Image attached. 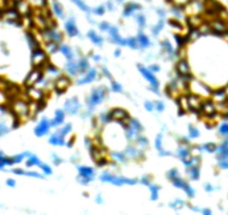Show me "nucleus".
<instances>
[{"mask_svg": "<svg viewBox=\"0 0 228 215\" xmlns=\"http://www.w3.org/2000/svg\"><path fill=\"white\" fill-rule=\"evenodd\" d=\"M106 93H107V89H106L105 86H101V87H95V89H93L91 95L86 99V103H87V106H88V110L92 111V110L94 109V106L100 104V103L105 99Z\"/></svg>", "mask_w": 228, "mask_h": 215, "instance_id": "nucleus-1", "label": "nucleus"}, {"mask_svg": "<svg viewBox=\"0 0 228 215\" xmlns=\"http://www.w3.org/2000/svg\"><path fill=\"white\" fill-rule=\"evenodd\" d=\"M101 180L106 182L110 184L116 185V186H122V185H135L138 183V180L135 178H126V177H120V176H114L111 172H103L101 175Z\"/></svg>", "mask_w": 228, "mask_h": 215, "instance_id": "nucleus-2", "label": "nucleus"}, {"mask_svg": "<svg viewBox=\"0 0 228 215\" xmlns=\"http://www.w3.org/2000/svg\"><path fill=\"white\" fill-rule=\"evenodd\" d=\"M138 67H139V71L141 72V74L143 75L144 78L150 83L152 91H153L154 93L159 94V91H158V89H159V81H158V78L154 76L153 73H152L148 67L143 66V65H138Z\"/></svg>", "mask_w": 228, "mask_h": 215, "instance_id": "nucleus-3", "label": "nucleus"}, {"mask_svg": "<svg viewBox=\"0 0 228 215\" xmlns=\"http://www.w3.org/2000/svg\"><path fill=\"white\" fill-rule=\"evenodd\" d=\"M111 117H112V120H115V121L120 122V123H128L129 119H130V114L126 112L124 109H121V108H116V109H113L110 111Z\"/></svg>", "mask_w": 228, "mask_h": 215, "instance_id": "nucleus-4", "label": "nucleus"}, {"mask_svg": "<svg viewBox=\"0 0 228 215\" xmlns=\"http://www.w3.org/2000/svg\"><path fill=\"white\" fill-rule=\"evenodd\" d=\"M64 108H65V111L67 113L74 115V114L79 113V111L81 110V103H79L77 98H72L65 102Z\"/></svg>", "mask_w": 228, "mask_h": 215, "instance_id": "nucleus-5", "label": "nucleus"}, {"mask_svg": "<svg viewBox=\"0 0 228 215\" xmlns=\"http://www.w3.org/2000/svg\"><path fill=\"white\" fill-rule=\"evenodd\" d=\"M51 122L48 120L47 118H43L42 120L39 121V123L36 125L35 128V134L37 137H43L45 134H47L49 129H51Z\"/></svg>", "mask_w": 228, "mask_h": 215, "instance_id": "nucleus-6", "label": "nucleus"}, {"mask_svg": "<svg viewBox=\"0 0 228 215\" xmlns=\"http://www.w3.org/2000/svg\"><path fill=\"white\" fill-rule=\"evenodd\" d=\"M71 84V80L65 76V75H60L57 80L55 81V90L58 93H63L67 90V87Z\"/></svg>", "mask_w": 228, "mask_h": 215, "instance_id": "nucleus-7", "label": "nucleus"}, {"mask_svg": "<svg viewBox=\"0 0 228 215\" xmlns=\"http://www.w3.org/2000/svg\"><path fill=\"white\" fill-rule=\"evenodd\" d=\"M109 34H110V37L113 43L118 44V45H121V46H126V38H122V37L120 36L119 29L116 27L111 26L110 30H109Z\"/></svg>", "mask_w": 228, "mask_h": 215, "instance_id": "nucleus-8", "label": "nucleus"}, {"mask_svg": "<svg viewBox=\"0 0 228 215\" xmlns=\"http://www.w3.org/2000/svg\"><path fill=\"white\" fill-rule=\"evenodd\" d=\"M96 77H97V71L94 70V68H88V71L84 74V76L77 81V84H79V85L86 84V83H90L92 82V81H94Z\"/></svg>", "mask_w": 228, "mask_h": 215, "instance_id": "nucleus-9", "label": "nucleus"}, {"mask_svg": "<svg viewBox=\"0 0 228 215\" xmlns=\"http://www.w3.org/2000/svg\"><path fill=\"white\" fill-rule=\"evenodd\" d=\"M140 9H141V5L137 4V2H129L123 8V16L124 17H131L135 14V11H138Z\"/></svg>", "mask_w": 228, "mask_h": 215, "instance_id": "nucleus-10", "label": "nucleus"}, {"mask_svg": "<svg viewBox=\"0 0 228 215\" xmlns=\"http://www.w3.org/2000/svg\"><path fill=\"white\" fill-rule=\"evenodd\" d=\"M65 29H66V33L71 36V37H75V36H77L79 34V28H77L76 23H75V20L73 19V18H69V19L66 21V24H65Z\"/></svg>", "mask_w": 228, "mask_h": 215, "instance_id": "nucleus-11", "label": "nucleus"}, {"mask_svg": "<svg viewBox=\"0 0 228 215\" xmlns=\"http://www.w3.org/2000/svg\"><path fill=\"white\" fill-rule=\"evenodd\" d=\"M64 120H65V112H64L63 110H56L54 119L49 120L51 127H58V125H63Z\"/></svg>", "mask_w": 228, "mask_h": 215, "instance_id": "nucleus-12", "label": "nucleus"}, {"mask_svg": "<svg viewBox=\"0 0 228 215\" xmlns=\"http://www.w3.org/2000/svg\"><path fill=\"white\" fill-rule=\"evenodd\" d=\"M39 72L40 71L37 70V68H36L35 71L30 72L29 75L27 76V78H26V84L29 85V86H32V85H34V84H36V83L38 82V80H39L40 76H42Z\"/></svg>", "mask_w": 228, "mask_h": 215, "instance_id": "nucleus-13", "label": "nucleus"}, {"mask_svg": "<svg viewBox=\"0 0 228 215\" xmlns=\"http://www.w3.org/2000/svg\"><path fill=\"white\" fill-rule=\"evenodd\" d=\"M49 142L53 146H64L65 145V137L58 132L53 133L49 137Z\"/></svg>", "mask_w": 228, "mask_h": 215, "instance_id": "nucleus-14", "label": "nucleus"}, {"mask_svg": "<svg viewBox=\"0 0 228 215\" xmlns=\"http://www.w3.org/2000/svg\"><path fill=\"white\" fill-rule=\"evenodd\" d=\"M58 52H60L62 54L66 57L68 61H72V59H74V53L72 51V48L68 45H65V44H62V45H59L58 47Z\"/></svg>", "mask_w": 228, "mask_h": 215, "instance_id": "nucleus-15", "label": "nucleus"}, {"mask_svg": "<svg viewBox=\"0 0 228 215\" xmlns=\"http://www.w3.org/2000/svg\"><path fill=\"white\" fill-rule=\"evenodd\" d=\"M66 71L69 75H76L79 73V64L77 62H75L74 59L68 61L66 64Z\"/></svg>", "mask_w": 228, "mask_h": 215, "instance_id": "nucleus-16", "label": "nucleus"}, {"mask_svg": "<svg viewBox=\"0 0 228 215\" xmlns=\"http://www.w3.org/2000/svg\"><path fill=\"white\" fill-rule=\"evenodd\" d=\"M79 176L93 178V177H94V174H95V170L92 168V167H87V166H79Z\"/></svg>", "mask_w": 228, "mask_h": 215, "instance_id": "nucleus-17", "label": "nucleus"}, {"mask_svg": "<svg viewBox=\"0 0 228 215\" xmlns=\"http://www.w3.org/2000/svg\"><path fill=\"white\" fill-rule=\"evenodd\" d=\"M138 44H139V47H141V48H146V47H149L151 45V42H150V38L148 37L146 35L144 34H139L138 37Z\"/></svg>", "mask_w": 228, "mask_h": 215, "instance_id": "nucleus-18", "label": "nucleus"}, {"mask_svg": "<svg viewBox=\"0 0 228 215\" xmlns=\"http://www.w3.org/2000/svg\"><path fill=\"white\" fill-rule=\"evenodd\" d=\"M87 37H88V38L91 39V42L93 44H95V45H97V46H101V45H102L103 38L98 35V34H96L94 30L88 31V33H87Z\"/></svg>", "mask_w": 228, "mask_h": 215, "instance_id": "nucleus-19", "label": "nucleus"}, {"mask_svg": "<svg viewBox=\"0 0 228 215\" xmlns=\"http://www.w3.org/2000/svg\"><path fill=\"white\" fill-rule=\"evenodd\" d=\"M53 11L58 18H64V9L63 6L57 0H53Z\"/></svg>", "mask_w": 228, "mask_h": 215, "instance_id": "nucleus-20", "label": "nucleus"}, {"mask_svg": "<svg viewBox=\"0 0 228 215\" xmlns=\"http://www.w3.org/2000/svg\"><path fill=\"white\" fill-rule=\"evenodd\" d=\"M79 73L81 74H85L86 73V71L88 70V59L86 57H82V58L79 59Z\"/></svg>", "mask_w": 228, "mask_h": 215, "instance_id": "nucleus-21", "label": "nucleus"}, {"mask_svg": "<svg viewBox=\"0 0 228 215\" xmlns=\"http://www.w3.org/2000/svg\"><path fill=\"white\" fill-rule=\"evenodd\" d=\"M177 155L181 160H183V159L189 158V157L191 156V153H190V149L187 148V147H180L177 150Z\"/></svg>", "mask_w": 228, "mask_h": 215, "instance_id": "nucleus-22", "label": "nucleus"}, {"mask_svg": "<svg viewBox=\"0 0 228 215\" xmlns=\"http://www.w3.org/2000/svg\"><path fill=\"white\" fill-rule=\"evenodd\" d=\"M42 161L39 160V158L35 155H29L28 156V159L26 161V166L27 167H32V166H39Z\"/></svg>", "mask_w": 228, "mask_h": 215, "instance_id": "nucleus-23", "label": "nucleus"}, {"mask_svg": "<svg viewBox=\"0 0 228 215\" xmlns=\"http://www.w3.org/2000/svg\"><path fill=\"white\" fill-rule=\"evenodd\" d=\"M161 46H162V48H163V51H165L167 54L171 55V56H172L173 53H174V49H173L172 45H171V43H170L168 39H165V40H162V42H161Z\"/></svg>", "mask_w": 228, "mask_h": 215, "instance_id": "nucleus-24", "label": "nucleus"}, {"mask_svg": "<svg viewBox=\"0 0 228 215\" xmlns=\"http://www.w3.org/2000/svg\"><path fill=\"white\" fill-rule=\"evenodd\" d=\"M188 174L191 179L197 180L199 178V176H200V170L198 168V166H193V167H189Z\"/></svg>", "mask_w": 228, "mask_h": 215, "instance_id": "nucleus-25", "label": "nucleus"}, {"mask_svg": "<svg viewBox=\"0 0 228 215\" xmlns=\"http://www.w3.org/2000/svg\"><path fill=\"white\" fill-rule=\"evenodd\" d=\"M72 2H74L77 7L81 9V10H83V11H85V12H91L92 10H91V8L87 6L85 2H84V0H71Z\"/></svg>", "mask_w": 228, "mask_h": 215, "instance_id": "nucleus-26", "label": "nucleus"}, {"mask_svg": "<svg viewBox=\"0 0 228 215\" xmlns=\"http://www.w3.org/2000/svg\"><path fill=\"white\" fill-rule=\"evenodd\" d=\"M128 125H130L131 128H133L134 130H137L138 132H141L142 131V125L140 122L137 120V119H129V121H128Z\"/></svg>", "mask_w": 228, "mask_h": 215, "instance_id": "nucleus-27", "label": "nucleus"}, {"mask_svg": "<svg viewBox=\"0 0 228 215\" xmlns=\"http://www.w3.org/2000/svg\"><path fill=\"white\" fill-rule=\"evenodd\" d=\"M171 183H172V185L174 187H177V188H183V186L187 184V182H186L185 179H182V178L179 176L174 177L173 179H171Z\"/></svg>", "mask_w": 228, "mask_h": 215, "instance_id": "nucleus-28", "label": "nucleus"}, {"mask_svg": "<svg viewBox=\"0 0 228 215\" xmlns=\"http://www.w3.org/2000/svg\"><path fill=\"white\" fill-rule=\"evenodd\" d=\"M149 187H150V193H151V200L157 201L158 196H159V189H160V188L158 187L157 185H153V184H150Z\"/></svg>", "mask_w": 228, "mask_h": 215, "instance_id": "nucleus-29", "label": "nucleus"}, {"mask_svg": "<svg viewBox=\"0 0 228 215\" xmlns=\"http://www.w3.org/2000/svg\"><path fill=\"white\" fill-rule=\"evenodd\" d=\"M126 46L131 47V48H133V49H138L139 44H138L137 37H129V38H126Z\"/></svg>", "mask_w": 228, "mask_h": 215, "instance_id": "nucleus-30", "label": "nucleus"}, {"mask_svg": "<svg viewBox=\"0 0 228 215\" xmlns=\"http://www.w3.org/2000/svg\"><path fill=\"white\" fill-rule=\"evenodd\" d=\"M163 26H165V20L162 19H160L159 20V23L154 26L153 28H152V34H153L154 36H157V35H159V33L162 30V28H163Z\"/></svg>", "mask_w": 228, "mask_h": 215, "instance_id": "nucleus-31", "label": "nucleus"}, {"mask_svg": "<svg viewBox=\"0 0 228 215\" xmlns=\"http://www.w3.org/2000/svg\"><path fill=\"white\" fill-rule=\"evenodd\" d=\"M112 157L119 163H124V161H126V157L128 156L125 155V153H113Z\"/></svg>", "mask_w": 228, "mask_h": 215, "instance_id": "nucleus-32", "label": "nucleus"}, {"mask_svg": "<svg viewBox=\"0 0 228 215\" xmlns=\"http://www.w3.org/2000/svg\"><path fill=\"white\" fill-rule=\"evenodd\" d=\"M199 149H200V150H205V151H208V153H214V151L217 149V147L215 144L208 142V144H205L204 146H201Z\"/></svg>", "mask_w": 228, "mask_h": 215, "instance_id": "nucleus-33", "label": "nucleus"}, {"mask_svg": "<svg viewBox=\"0 0 228 215\" xmlns=\"http://www.w3.org/2000/svg\"><path fill=\"white\" fill-rule=\"evenodd\" d=\"M72 131V125H65L63 128H60V129L57 131L58 133H60L62 136L64 137H66L67 134H69V132Z\"/></svg>", "mask_w": 228, "mask_h": 215, "instance_id": "nucleus-34", "label": "nucleus"}, {"mask_svg": "<svg viewBox=\"0 0 228 215\" xmlns=\"http://www.w3.org/2000/svg\"><path fill=\"white\" fill-rule=\"evenodd\" d=\"M183 191H185V193L187 194V196H188L189 198H193V196H195V189H193V188L191 187L188 183L183 186Z\"/></svg>", "mask_w": 228, "mask_h": 215, "instance_id": "nucleus-35", "label": "nucleus"}, {"mask_svg": "<svg viewBox=\"0 0 228 215\" xmlns=\"http://www.w3.org/2000/svg\"><path fill=\"white\" fill-rule=\"evenodd\" d=\"M105 10H106V6L101 5V6H98V7L94 8V10H92V12L95 14V15H97V16H102V15L105 14Z\"/></svg>", "mask_w": 228, "mask_h": 215, "instance_id": "nucleus-36", "label": "nucleus"}, {"mask_svg": "<svg viewBox=\"0 0 228 215\" xmlns=\"http://www.w3.org/2000/svg\"><path fill=\"white\" fill-rule=\"evenodd\" d=\"M189 137L190 138H198L199 137V130L193 125H189Z\"/></svg>", "mask_w": 228, "mask_h": 215, "instance_id": "nucleus-37", "label": "nucleus"}, {"mask_svg": "<svg viewBox=\"0 0 228 215\" xmlns=\"http://www.w3.org/2000/svg\"><path fill=\"white\" fill-rule=\"evenodd\" d=\"M100 120L102 123H109V122L112 121V117H111L110 112H106V113H102L101 117H100Z\"/></svg>", "mask_w": 228, "mask_h": 215, "instance_id": "nucleus-38", "label": "nucleus"}, {"mask_svg": "<svg viewBox=\"0 0 228 215\" xmlns=\"http://www.w3.org/2000/svg\"><path fill=\"white\" fill-rule=\"evenodd\" d=\"M39 167H40V169L43 170V172L45 174V175H51V172H51V167L47 164H44V163L42 164V163H40Z\"/></svg>", "mask_w": 228, "mask_h": 215, "instance_id": "nucleus-39", "label": "nucleus"}, {"mask_svg": "<svg viewBox=\"0 0 228 215\" xmlns=\"http://www.w3.org/2000/svg\"><path fill=\"white\" fill-rule=\"evenodd\" d=\"M111 89L114 92H122V85L116 82V81H112L111 82Z\"/></svg>", "mask_w": 228, "mask_h": 215, "instance_id": "nucleus-40", "label": "nucleus"}, {"mask_svg": "<svg viewBox=\"0 0 228 215\" xmlns=\"http://www.w3.org/2000/svg\"><path fill=\"white\" fill-rule=\"evenodd\" d=\"M137 23H138V25L140 26V27H144L146 26V17L143 15H137Z\"/></svg>", "mask_w": 228, "mask_h": 215, "instance_id": "nucleus-41", "label": "nucleus"}, {"mask_svg": "<svg viewBox=\"0 0 228 215\" xmlns=\"http://www.w3.org/2000/svg\"><path fill=\"white\" fill-rule=\"evenodd\" d=\"M167 176H168V178L171 180V179H173L174 177L179 176V172H178L177 168H173V169H171V170H169V172H168Z\"/></svg>", "mask_w": 228, "mask_h": 215, "instance_id": "nucleus-42", "label": "nucleus"}, {"mask_svg": "<svg viewBox=\"0 0 228 215\" xmlns=\"http://www.w3.org/2000/svg\"><path fill=\"white\" fill-rule=\"evenodd\" d=\"M156 149H157L158 151H160L162 150V134H159L156 139Z\"/></svg>", "mask_w": 228, "mask_h": 215, "instance_id": "nucleus-43", "label": "nucleus"}, {"mask_svg": "<svg viewBox=\"0 0 228 215\" xmlns=\"http://www.w3.org/2000/svg\"><path fill=\"white\" fill-rule=\"evenodd\" d=\"M137 141L139 142V145H141L142 147H146L148 144H149L148 139H146V137H143V136H139V137L137 138Z\"/></svg>", "mask_w": 228, "mask_h": 215, "instance_id": "nucleus-44", "label": "nucleus"}, {"mask_svg": "<svg viewBox=\"0 0 228 215\" xmlns=\"http://www.w3.org/2000/svg\"><path fill=\"white\" fill-rule=\"evenodd\" d=\"M185 205V202L181 200H176L174 202L172 203H170V206L172 208H177V207H181V206H183Z\"/></svg>", "mask_w": 228, "mask_h": 215, "instance_id": "nucleus-45", "label": "nucleus"}, {"mask_svg": "<svg viewBox=\"0 0 228 215\" xmlns=\"http://www.w3.org/2000/svg\"><path fill=\"white\" fill-rule=\"evenodd\" d=\"M25 176H30V177H35V178H43V175L39 174L37 172H25Z\"/></svg>", "mask_w": 228, "mask_h": 215, "instance_id": "nucleus-46", "label": "nucleus"}, {"mask_svg": "<svg viewBox=\"0 0 228 215\" xmlns=\"http://www.w3.org/2000/svg\"><path fill=\"white\" fill-rule=\"evenodd\" d=\"M111 28V25L109 23H105V21H103V23L100 24V29L102 31H109Z\"/></svg>", "mask_w": 228, "mask_h": 215, "instance_id": "nucleus-47", "label": "nucleus"}, {"mask_svg": "<svg viewBox=\"0 0 228 215\" xmlns=\"http://www.w3.org/2000/svg\"><path fill=\"white\" fill-rule=\"evenodd\" d=\"M219 131H220L221 134H224V136H228V123H224V125H220Z\"/></svg>", "mask_w": 228, "mask_h": 215, "instance_id": "nucleus-48", "label": "nucleus"}, {"mask_svg": "<svg viewBox=\"0 0 228 215\" xmlns=\"http://www.w3.org/2000/svg\"><path fill=\"white\" fill-rule=\"evenodd\" d=\"M8 131H9V129H8L7 125H5V123H0V137L4 136V134H6Z\"/></svg>", "mask_w": 228, "mask_h": 215, "instance_id": "nucleus-49", "label": "nucleus"}, {"mask_svg": "<svg viewBox=\"0 0 228 215\" xmlns=\"http://www.w3.org/2000/svg\"><path fill=\"white\" fill-rule=\"evenodd\" d=\"M141 184H143V185H146V186H149L150 184H152L151 183V179H150V177L149 176H143L141 178Z\"/></svg>", "mask_w": 228, "mask_h": 215, "instance_id": "nucleus-50", "label": "nucleus"}, {"mask_svg": "<svg viewBox=\"0 0 228 215\" xmlns=\"http://www.w3.org/2000/svg\"><path fill=\"white\" fill-rule=\"evenodd\" d=\"M148 68H149V70L151 71L153 74H154V73H158V72L160 71V66H159L158 64H152V65H150Z\"/></svg>", "mask_w": 228, "mask_h": 215, "instance_id": "nucleus-51", "label": "nucleus"}, {"mask_svg": "<svg viewBox=\"0 0 228 215\" xmlns=\"http://www.w3.org/2000/svg\"><path fill=\"white\" fill-rule=\"evenodd\" d=\"M154 108L159 111V112H162L163 110H165V104H163V102L161 101H158L157 103H156V106H154Z\"/></svg>", "mask_w": 228, "mask_h": 215, "instance_id": "nucleus-52", "label": "nucleus"}, {"mask_svg": "<svg viewBox=\"0 0 228 215\" xmlns=\"http://www.w3.org/2000/svg\"><path fill=\"white\" fill-rule=\"evenodd\" d=\"M102 74L104 75L106 78H110V80H112V74L110 73V71L107 70L106 67H104V66L102 67Z\"/></svg>", "mask_w": 228, "mask_h": 215, "instance_id": "nucleus-53", "label": "nucleus"}, {"mask_svg": "<svg viewBox=\"0 0 228 215\" xmlns=\"http://www.w3.org/2000/svg\"><path fill=\"white\" fill-rule=\"evenodd\" d=\"M51 159H53V161H54V164L55 165H59L60 163H62V158H59L57 155H55V153H53L51 155Z\"/></svg>", "mask_w": 228, "mask_h": 215, "instance_id": "nucleus-54", "label": "nucleus"}, {"mask_svg": "<svg viewBox=\"0 0 228 215\" xmlns=\"http://www.w3.org/2000/svg\"><path fill=\"white\" fill-rule=\"evenodd\" d=\"M144 106H146V109L148 110V111H153L154 110V104L150 101H146V103H144Z\"/></svg>", "mask_w": 228, "mask_h": 215, "instance_id": "nucleus-55", "label": "nucleus"}, {"mask_svg": "<svg viewBox=\"0 0 228 215\" xmlns=\"http://www.w3.org/2000/svg\"><path fill=\"white\" fill-rule=\"evenodd\" d=\"M6 184H7V186H9V187H15V186H16V182H15V179L9 178V179H7Z\"/></svg>", "mask_w": 228, "mask_h": 215, "instance_id": "nucleus-56", "label": "nucleus"}, {"mask_svg": "<svg viewBox=\"0 0 228 215\" xmlns=\"http://www.w3.org/2000/svg\"><path fill=\"white\" fill-rule=\"evenodd\" d=\"M157 12H158V15L161 16V18H163V17H165V10H163L162 8H160V9H158Z\"/></svg>", "mask_w": 228, "mask_h": 215, "instance_id": "nucleus-57", "label": "nucleus"}, {"mask_svg": "<svg viewBox=\"0 0 228 215\" xmlns=\"http://www.w3.org/2000/svg\"><path fill=\"white\" fill-rule=\"evenodd\" d=\"M95 202L97 204H102L103 203V200H102V197H101V195H98L96 198H95Z\"/></svg>", "mask_w": 228, "mask_h": 215, "instance_id": "nucleus-58", "label": "nucleus"}, {"mask_svg": "<svg viewBox=\"0 0 228 215\" xmlns=\"http://www.w3.org/2000/svg\"><path fill=\"white\" fill-rule=\"evenodd\" d=\"M205 187H206V191H207V192H211L212 189H214V187H212L211 185H209V184L205 185Z\"/></svg>", "mask_w": 228, "mask_h": 215, "instance_id": "nucleus-59", "label": "nucleus"}, {"mask_svg": "<svg viewBox=\"0 0 228 215\" xmlns=\"http://www.w3.org/2000/svg\"><path fill=\"white\" fill-rule=\"evenodd\" d=\"M92 57H93V59H94V61H96V62H98V61H101V57H100L98 55H93Z\"/></svg>", "mask_w": 228, "mask_h": 215, "instance_id": "nucleus-60", "label": "nucleus"}, {"mask_svg": "<svg viewBox=\"0 0 228 215\" xmlns=\"http://www.w3.org/2000/svg\"><path fill=\"white\" fill-rule=\"evenodd\" d=\"M106 8H109V10H113V5H112V2H107Z\"/></svg>", "mask_w": 228, "mask_h": 215, "instance_id": "nucleus-61", "label": "nucleus"}, {"mask_svg": "<svg viewBox=\"0 0 228 215\" xmlns=\"http://www.w3.org/2000/svg\"><path fill=\"white\" fill-rule=\"evenodd\" d=\"M201 213H204V214H207V215L211 214V212L209 211V210H201Z\"/></svg>", "mask_w": 228, "mask_h": 215, "instance_id": "nucleus-62", "label": "nucleus"}, {"mask_svg": "<svg viewBox=\"0 0 228 215\" xmlns=\"http://www.w3.org/2000/svg\"><path fill=\"white\" fill-rule=\"evenodd\" d=\"M114 55H115L116 57H119V56L121 55V51H120V49H116V51L114 52Z\"/></svg>", "mask_w": 228, "mask_h": 215, "instance_id": "nucleus-63", "label": "nucleus"}, {"mask_svg": "<svg viewBox=\"0 0 228 215\" xmlns=\"http://www.w3.org/2000/svg\"><path fill=\"white\" fill-rule=\"evenodd\" d=\"M119 4H121V2H123V1H125V0H116Z\"/></svg>", "mask_w": 228, "mask_h": 215, "instance_id": "nucleus-64", "label": "nucleus"}]
</instances>
